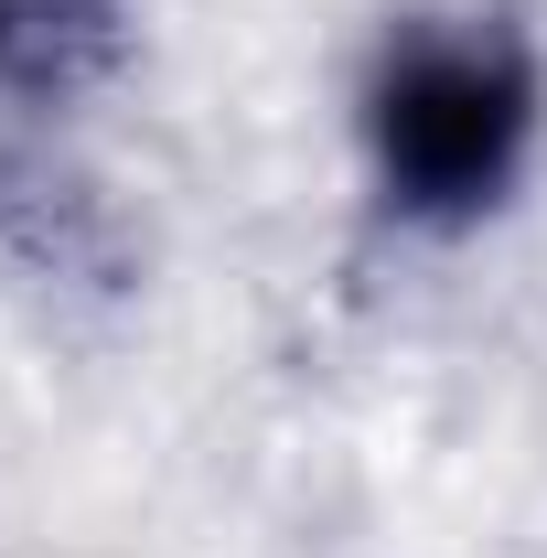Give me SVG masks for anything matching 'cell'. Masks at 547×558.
Returning <instances> with one entry per match:
<instances>
[{
  "label": "cell",
  "mask_w": 547,
  "mask_h": 558,
  "mask_svg": "<svg viewBox=\"0 0 547 558\" xmlns=\"http://www.w3.org/2000/svg\"><path fill=\"white\" fill-rule=\"evenodd\" d=\"M547 130L537 44L505 11H409L354 75V150L376 205L418 236H462L515 205Z\"/></svg>",
  "instance_id": "cell-1"
},
{
  "label": "cell",
  "mask_w": 547,
  "mask_h": 558,
  "mask_svg": "<svg viewBox=\"0 0 547 558\" xmlns=\"http://www.w3.org/2000/svg\"><path fill=\"white\" fill-rule=\"evenodd\" d=\"M139 0H0V97L11 108H75L130 65Z\"/></svg>",
  "instance_id": "cell-2"
},
{
  "label": "cell",
  "mask_w": 547,
  "mask_h": 558,
  "mask_svg": "<svg viewBox=\"0 0 547 558\" xmlns=\"http://www.w3.org/2000/svg\"><path fill=\"white\" fill-rule=\"evenodd\" d=\"M0 258L33 279H108L119 269V226L75 172H44V161L0 150Z\"/></svg>",
  "instance_id": "cell-3"
}]
</instances>
